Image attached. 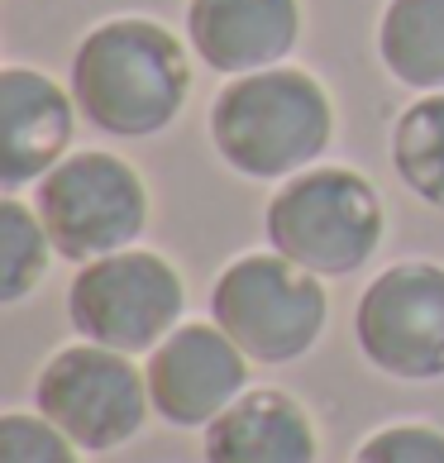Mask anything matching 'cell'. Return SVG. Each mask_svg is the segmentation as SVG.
<instances>
[{
    "label": "cell",
    "mask_w": 444,
    "mask_h": 463,
    "mask_svg": "<svg viewBox=\"0 0 444 463\" xmlns=\"http://www.w3.org/2000/svg\"><path fill=\"white\" fill-rule=\"evenodd\" d=\"M81 119L110 139H153L182 115L192 96V58L173 29L125 14L96 24L67 72Z\"/></svg>",
    "instance_id": "obj_1"
},
{
    "label": "cell",
    "mask_w": 444,
    "mask_h": 463,
    "mask_svg": "<svg viewBox=\"0 0 444 463\" xmlns=\"http://www.w3.org/2000/svg\"><path fill=\"white\" fill-rule=\"evenodd\" d=\"M335 139L330 91L301 67H263L230 77L211 106V144L253 182L297 177Z\"/></svg>",
    "instance_id": "obj_2"
},
{
    "label": "cell",
    "mask_w": 444,
    "mask_h": 463,
    "mask_svg": "<svg viewBox=\"0 0 444 463\" xmlns=\"http://www.w3.org/2000/svg\"><path fill=\"white\" fill-rule=\"evenodd\" d=\"M268 244L316 278H349L383 244V196L354 167H306L268 201Z\"/></svg>",
    "instance_id": "obj_3"
},
{
    "label": "cell",
    "mask_w": 444,
    "mask_h": 463,
    "mask_svg": "<svg viewBox=\"0 0 444 463\" xmlns=\"http://www.w3.org/2000/svg\"><path fill=\"white\" fill-rule=\"evenodd\" d=\"M326 278L297 268L278 249L234 259L211 287V320L249 354V364H297L326 335Z\"/></svg>",
    "instance_id": "obj_4"
},
{
    "label": "cell",
    "mask_w": 444,
    "mask_h": 463,
    "mask_svg": "<svg viewBox=\"0 0 444 463\" xmlns=\"http://www.w3.org/2000/svg\"><path fill=\"white\" fill-rule=\"evenodd\" d=\"M182 272L148 249H119L81 263L67 287V320L81 339L119 354H153L182 325Z\"/></svg>",
    "instance_id": "obj_5"
},
{
    "label": "cell",
    "mask_w": 444,
    "mask_h": 463,
    "mask_svg": "<svg viewBox=\"0 0 444 463\" xmlns=\"http://www.w3.org/2000/svg\"><path fill=\"white\" fill-rule=\"evenodd\" d=\"M39 220L48 225L58 259L81 268L134 249L148 225V186L125 158L106 148H81L39 182Z\"/></svg>",
    "instance_id": "obj_6"
},
{
    "label": "cell",
    "mask_w": 444,
    "mask_h": 463,
    "mask_svg": "<svg viewBox=\"0 0 444 463\" xmlns=\"http://www.w3.org/2000/svg\"><path fill=\"white\" fill-rule=\"evenodd\" d=\"M33 411L53 420L81 454H110L144 430L153 402L148 377L129 354L81 339L43 364L33 383Z\"/></svg>",
    "instance_id": "obj_7"
},
{
    "label": "cell",
    "mask_w": 444,
    "mask_h": 463,
    "mask_svg": "<svg viewBox=\"0 0 444 463\" xmlns=\"http://www.w3.org/2000/svg\"><path fill=\"white\" fill-rule=\"evenodd\" d=\"M354 339L383 377L439 383L444 377V268L406 259L364 287Z\"/></svg>",
    "instance_id": "obj_8"
},
{
    "label": "cell",
    "mask_w": 444,
    "mask_h": 463,
    "mask_svg": "<svg viewBox=\"0 0 444 463\" xmlns=\"http://www.w3.org/2000/svg\"><path fill=\"white\" fill-rule=\"evenodd\" d=\"M144 377L153 416L173 430H206L249 392V354L215 320H192L148 354Z\"/></svg>",
    "instance_id": "obj_9"
},
{
    "label": "cell",
    "mask_w": 444,
    "mask_h": 463,
    "mask_svg": "<svg viewBox=\"0 0 444 463\" xmlns=\"http://www.w3.org/2000/svg\"><path fill=\"white\" fill-rule=\"evenodd\" d=\"M77 100L33 67H0V186L14 196L43 182L72 148Z\"/></svg>",
    "instance_id": "obj_10"
},
{
    "label": "cell",
    "mask_w": 444,
    "mask_h": 463,
    "mask_svg": "<svg viewBox=\"0 0 444 463\" xmlns=\"http://www.w3.org/2000/svg\"><path fill=\"white\" fill-rule=\"evenodd\" d=\"M301 39L297 0H192L186 43L220 77H249L282 67Z\"/></svg>",
    "instance_id": "obj_11"
},
{
    "label": "cell",
    "mask_w": 444,
    "mask_h": 463,
    "mask_svg": "<svg viewBox=\"0 0 444 463\" xmlns=\"http://www.w3.org/2000/svg\"><path fill=\"white\" fill-rule=\"evenodd\" d=\"M206 463H316L320 439L297 397L278 387H249L206 425Z\"/></svg>",
    "instance_id": "obj_12"
},
{
    "label": "cell",
    "mask_w": 444,
    "mask_h": 463,
    "mask_svg": "<svg viewBox=\"0 0 444 463\" xmlns=\"http://www.w3.org/2000/svg\"><path fill=\"white\" fill-rule=\"evenodd\" d=\"M378 58L401 87L444 91V0H387Z\"/></svg>",
    "instance_id": "obj_13"
},
{
    "label": "cell",
    "mask_w": 444,
    "mask_h": 463,
    "mask_svg": "<svg viewBox=\"0 0 444 463\" xmlns=\"http://www.w3.org/2000/svg\"><path fill=\"white\" fill-rule=\"evenodd\" d=\"M392 173L416 201L444 211V91H425L397 115Z\"/></svg>",
    "instance_id": "obj_14"
},
{
    "label": "cell",
    "mask_w": 444,
    "mask_h": 463,
    "mask_svg": "<svg viewBox=\"0 0 444 463\" xmlns=\"http://www.w3.org/2000/svg\"><path fill=\"white\" fill-rule=\"evenodd\" d=\"M53 253L58 249L48 239V225L39 220V211H29L20 196L0 201V306L24 301L48 278Z\"/></svg>",
    "instance_id": "obj_15"
},
{
    "label": "cell",
    "mask_w": 444,
    "mask_h": 463,
    "mask_svg": "<svg viewBox=\"0 0 444 463\" xmlns=\"http://www.w3.org/2000/svg\"><path fill=\"white\" fill-rule=\"evenodd\" d=\"M81 449L39 411H5L0 416V463H81Z\"/></svg>",
    "instance_id": "obj_16"
},
{
    "label": "cell",
    "mask_w": 444,
    "mask_h": 463,
    "mask_svg": "<svg viewBox=\"0 0 444 463\" xmlns=\"http://www.w3.org/2000/svg\"><path fill=\"white\" fill-rule=\"evenodd\" d=\"M354 463H444V430L420 420L383 425L358 444Z\"/></svg>",
    "instance_id": "obj_17"
}]
</instances>
